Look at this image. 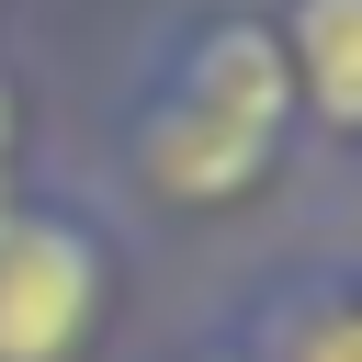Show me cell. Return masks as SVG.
<instances>
[{
	"label": "cell",
	"mask_w": 362,
	"mask_h": 362,
	"mask_svg": "<svg viewBox=\"0 0 362 362\" xmlns=\"http://www.w3.org/2000/svg\"><path fill=\"white\" fill-rule=\"evenodd\" d=\"M0 226H11V204H0Z\"/></svg>",
	"instance_id": "cell-6"
},
{
	"label": "cell",
	"mask_w": 362,
	"mask_h": 362,
	"mask_svg": "<svg viewBox=\"0 0 362 362\" xmlns=\"http://www.w3.org/2000/svg\"><path fill=\"white\" fill-rule=\"evenodd\" d=\"M305 68H317V102H328V113L362 102V68H351V0H305Z\"/></svg>",
	"instance_id": "cell-3"
},
{
	"label": "cell",
	"mask_w": 362,
	"mask_h": 362,
	"mask_svg": "<svg viewBox=\"0 0 362 362\" xmlns=\"http://www.w3.org/2000/svg\"><path fill=\"white\" fill-rule=\"evenodd\" d=\"M272 136H283V45L249 34V23H215V34L192 45L181 90H170L158 124H147V181L181 192V204H215V192L260 181Z\"/></svg>",
	"instance_id": "cell-1"
},
{
	"label": "cell",
	"mask_w": 362,
	"mask_h": 362,
	"mask_svg": "<svg viewBox=\"0 0 362 362\" xmlns=\"http://www.w3.org/2000/svg\"><path fill=\"white\" fill-rule=\"evenodd\" d=\"M317 362H351V328H339V317L317 328Z\"/></svg>",
	"instance_id": "cell-4"
},
{
	"label": "cell",
	"mask_w": 362,
	"mask_h": 362,
	"mask_svg": "<svg viewBox=\"0 0 362 362\" xmlns=\"http://www.w3.org/2000/svg\"><path fill=\"white\" fill-rule=\"evenodd\" d=\"M0 136H11V102H0Z\"/></svg>",
	"instance_id": "cell-5"
},
{
	"label": "cell",
	"mask_w": 362,
	"mask_h": 362,
	"mask_svg": "<svg viewBox=\"0 0 362 362\" xmlns=\"http://www.w3.org/2000/svg\"><path fill=\"white\" fill-rule=\"evenodd\" d=\"M90 305H102V260L79 226L57 215L0 226V362H68Z\"/></svg>",
	"instance_id": "cell-2"
}]
</instances>
